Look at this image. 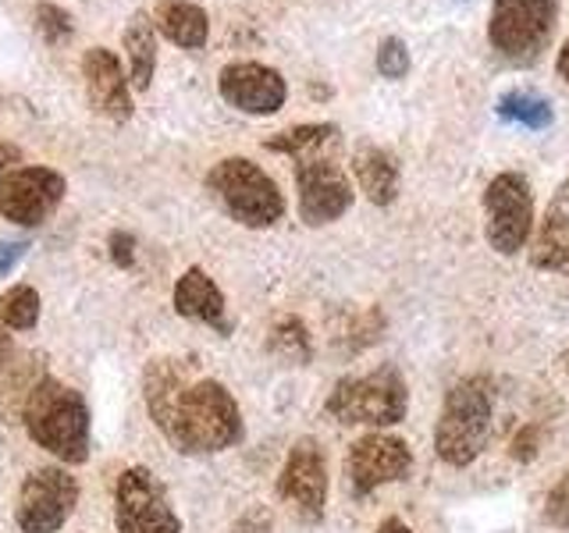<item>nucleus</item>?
<instances>
[{
  "label": "nucleus",
  "instance_id": "nucleus-8",
  "mask_svg": "<svg viewBox=\"0 0 569 533\" xmlns=\"http://www.w3.org/2000/svg\"><path fill=\"white\" fill-rule=\"evenodd\" d=\"M485 213H488V242L495 253L516 257L530 242L533 228V189L527 174L502 171L491 178L485 189Z\"/></svg>",
  "mask_w": 569,
  "mask_h": 533
},
{
  "label": "nucleus",
  "instance_id": "nucleus-5",
  "mask_svg": "<svg viewBox=\"0 0 569 533\" xmlns=\"http://www.w3.org/2000/svg\"><path fill=\"white\" fill-rule=\"evenodd\" d=\"M409 391L396 366H378L363 378H342L328 395V413L338 423L396 426L406 420Z\"/></svg>",
  "mask_w": 569,
  "mask_h": 533
},
{
  "label": "nucleus",
  "instance_id": "nucleus-1",
  "mask_svg": "<svg viewBox=\"0 0 569 533\" xmlns=\"http://www.w3.org/2000/svg\"><path fill=\"white\" fill-rule=\"evenodd\" d=\"M147 409L178 452L210 455L242 441V413L221 381H189L178 360H157L147 370Z\"/></svg>",
  "mask_w": 569,
  "mask_h": 533
},
{
  "label": "nucleus",
  "instance_id": "nucleus-26",
  "mask_svg": "<svg viewBox=\"0 0 569 533\" xmlns=\"http://www.w3.org/2000/svg\"><path fill=\"white\" fill-rule=\"evenodd\" d=\"M378 71L385 79H406L409 71V50L399 36H388V40L378 47Z\"/></svg>",
  "mask_w": 569,
  "mask_h": 533
},
{
  "label": "nucleus",
  "instance_id": "nucleus-3",
  "mask_svg": "<svg viewBox=\"0 0 569 533\" xmlns=\"http://www.w3.org/2000/svg\"><path fill=\"white\" fill-rule=\"evenodd\" d=\"M491 438V391L480 378L459 381L441 402L435 426V452L441 462L462 470L485 452Z\"/></svg>",
  "mask_w": 569,
  "mask_h": 533
},
{
  "label": "nucleus",
  "instance_id": "nucleus-31",
  "mask_svg": "<svg viewBox=\"0 0 569 533\" xmlns=\"http://www.w3.org/2000/svg\"><path fill=\"white\" fill-rule=\"evenodd\" d=\"M18 160V147H11V142H0V174L8 171V164H14Z\"/></svg>",
  "mask_w": 569,
  "mask_h": 533
},
{
  "label": "nucleus",
  "instance_id": "nucleus-27",
  "mask_svg": "<svg viewBox=\"0 0 569 533\" xmlns=\"http://www.w3.org/2000/svg\"><path fill=\"white\" fill-rule=\"evenodd\" d=\"M545 520L559 530H569V470L559 476V484L545 497Z\"/></svg>",
  "mask_w": 569,
  "mask_h": 533
},
{
  "label": "nucleus",
  "instance_id": "nucleus-16",
  "mask_svg": "<svg viewBox=\"0 0 569 533\" xmlns=\"http://www.w3.org/2000/svg\"><path fill=\"white\" fill-rule=\"evenodd\" d=\"M530 263L548 274H569V178L545 207V218L530 239Z\"/></svg>",
  "mask_w": 569,
  "mask_h": 533
},
{
  "label": "nucleus",
  "instance_id": "nucleus-32",
  "mask_svg": "<svg viewBox=\"0 0 569 533\" xmlns=\"http://www.w3.org/2000/svg\"><path fill=\"white\" fill-rule=\"evenodd\" d=\"M378 533H413V530H409L402 520H396V515H388V520L378 526Z\"/></svg>",
  "mask_w": 569,
  "mask_h": 533
},
{
  "label": "nucleus",
  "instance_id": "nucleus-20",
  "mask_svg": "<svg viewBox=\"0 0 569 533\" xmlns=\"http://www.w3.org/2000/svg\"><path fill=\"white\" fill-rule=\"evenodd\" d=\"M124 50H129V79L136 89H150L157 71V26L147 11H136L132 22L124 26L121 36Z\"/></svg>",
  "mask_w": 569,
  "mask_h": 533
},
{
  "label": "nucleus",
  "instance_id": "nucleus-9",
  "mask_svg": "<svg viewBox=\"0 0 569 533\" xmlns=\"http://www.w3.org/2000/svg\"><path fill=\"white\" fill-rule=\"evenodd\" d=\"M114 526L118 533H182V520L174 515L164 484L142 466L118 476Z\"/></svg>",
  "mask_w": 569,
  "mask_h": 533
},
{
  "label": "nucleus",
  "instance_id": "nucleus-10",
  "mask_svg": "<svg viewBox=\"0 0 569 533\" xmlns=\"http://www.w3.org/2000/svg\"><path fill=\"white\" fill-rule=\"evenodd\" d=\"M79 505V480L64 466H43L26 476L14 520L26 533H58Z\"/></svg>",
  "mask_w": 569,
  "mask_h": 533
},
{
  "label": "nucleus",
  "instance_id": "nucleus-17",
  "mask_svg": "<svg viewBox=\"0 0 569 533\" xmlns=\"http://www.w3.org/2000/svg\"><path fill=\"white\" fill-rule=\"evenodd\" d=\"M174 310L189 320H200V324L218 328L221 334L231 331L228 316H224V295H221L218 284H213V278L207 271H200V266H189V271L178 278Z\"/></svg>",
  "mask_w": 569,
  "mask_h": 533
},
{
  "label": "nucleus",
  "instance_id": "nucleus-35",
  "mask_svg": "<svg viewBox=\"0 0 569 533\" xmlns=\"http://www.w3.org/2000/svg\"><path fill=\"white\" fill-rule=\"evenodd\" d=\"M562 366H566V373H569V349L562 352Z\"/></svg>",
  "mask_w": 569,
  "mask_h": 533
},
{
  "label": "nucleus",
  "instance_id": "nucleus-33",
  "mask_svg": "<svg viewBox=\"0 0 569 533\" xmlns=\"http://www.w3.org/2000/svg\"><path fill=\"white\" fill-rule=\"evenodd\" d=\"M556 71H559V76L569 82V40L559 47V61H556Z\"/></svg>",
  "mask_w": 569,
  "mask_h": 533
},
{
  "label": "nucleus",
  "instance_id": "nucleus-29",
  "mask_svg": "<svg viewBox=\"0 0 569 533\" xmlns=\"http://www.w3.org/2000/svg\"><path fill=\"white\" fill-rule=\"evenodd\" d=\"M512 455L520 462H530L533 455H538V426H523L520 438L512 441Z\"/></svg>",
  "mask_w": 569,
  "mask_h": 533
},
{
  "label": "nucleus",
  "instance_id": "nucleus-25",
  "mask_svg": "<svg viewBox=\"0 0 569 533\" xmlns=\"http://www.w3.org/2000/svg\"><path fill=\"white\" fill-rule=\"evenodd\" d=\"M36 29H40V36L47 43H61L68 40L71 32H76V26H71V14L58 4H36Z\"/></svg>",
  "mask_w": 569,
  "mask_h": 533
},
{
  "label": "nucleus",
  "instance_id": "nucleus-4",
  "mask_svg": "<svg viewBox=\"0 0 569 533\" xmlns=\"http://www.w3.org/2000/svg\"><path fill=\"white\" fill-rule=\"evenodd\" d=\"M207 189L218 195L228 218L246 228H271L284 218V195L278 182L246 157L218 160L207 174Z\"/></svg>",
  "mask_w": 569,
  "mask_h": 533
},
{
  "label": "nucleus",
  "instance_id": "nucleus-28",
  "mask_svg": "<svg viewBox=\"0 0 569 533\" xmlns=\"http://www.w3.org/2000/svg\"><path fill=\"white\" fill-rule=\"evenodd\" d=\"M111 260L118 266H132V260H136V239L129 235V231H111Z\"/></svg>",
  "mask_w": 569,
  "mask_h": 533
},
{
  "label": "nucleus",
  "instance_id": "nucleus-18",
  "mask_svg": "<svg viewBox=\"0 0 569 533\" xmlns=\"http://www.w3.org/2000/svg\"><path fill=\"white\" fill-rule=\"evenodd\" d=\"M352 174H356V182H360V189H363V195H367L370 203L388 207L399 195V168H396V160H391L388 150L373 147V142L356 147V153H352Z\"/></svg>",
  "mask_w": 569,
  "mask_h": 533
},
{
  "label": "nucleus",
  "instance_id": "nucleus-2",
  "mask_svg": "<svg viewBox=\"0 0 569 533\" xmlns=\"http://www.w3.org/2000/svg\"><path fill=\"white\" fill-rule=\"evenodd\" d=\"M22 420L29 438L68 466L89 459V405L76 388L43 378L29 391Z\"/></svg>",
  "mask_w": 569,
  "mask_h": 533
},
{
  "label": "nucleus",
  "instance_id": "nucleus-34",
  "mask_svg": "<svg viewBox=\"0 0 569 533\" xmlns=\"http://www.w3.org/2000/svg\"><path fill=\"white\" fill-rule=\"evenodd\" d=\"M8 352V334H4V320H0V360H4Z\"/></svg>",
  "mask_w": 569,
  "mask_h": 533
},
{
  "label": "nucleus",
  "instance_id": "nucleus-6",
  "mask_svg": "<svg viewBox=\"0 0 569 533\" xmlns=\"http://www.w3.org/2000/svg\"><path fill=\"white\" fill-rule=\"evenodd\" d=\"M559 0H491L488 40L509 64H533L551 40Z\"/></svg>",
  "mask_w": 569,
  "mask_h": 533
},
{
  "label": "nucleus",
  "instance_id": "nucleus-15",
  "mask_svg": "<svg viewBox=\"0 0 569 533\" xmlns=\"http://www.w3.org/2000/svg\"><path fill=\"white\" fill-rule=\"evenodd\" d=\"M82 82H86V100L97 114H103L114 124L132 118L129 76H124L121 61L107 47H93L82 53Z\"/></svg>",
  "mask_w": 569,
  "mask_h": 533
},
{
  "label": "nucleus",
  "instance_id": "nucleus-19",
  "mask_svg": "<svg viewBox=\"0 0 569 533\" xmlns=\"http://www.w3.org/2000/svg\"><path fill=\"white\" fill-rule=\"evenodd\" d=\"M153 26L168 36L174 47L200 50L210 36V18L192 0H160L153 11Z\"/></svg>",
  "mask_w": 569,
  "mask_h": 533
},
{
  "label": "nucleus",
  "instance_id": "nucleus-14",
  "mask_svg": "<svg viewBox=\"0 0 569 533\" xmlns=\"http://www.w3.org/2000/svg\"><path fill=\"white\" fill-rule=\"evenodd\" d=\"M221 100L236 107L242 114H278L284 100H289V86H284L281 71L260 61H236L221 68Z\"/></svg>",
  "mask_w": 569,
  "mask_h": 533
},
{
  "label": "nucleus",
  "instance_id": "nucleus-11",
  "mask_svg": "<svg viewBox=\"0 0 569 533\" xmlns=\"http://www.w3.org/2000/svg\"><path fill=\"white\" fill-rule=\"evenodd\" d=\"M278 494L284 505H292V512L307 523L325 520L328 505V466L325 452L313 438H302L292 444L289 459H284L281 476H278Z\"/></svg>",
  "mask_w": 569,
  "mask_h": 533
},
{
  "label": "nucleus",
  "instance_id": "nucleus-21",
  "mask_svg": "<svg viewBox=\"0 0 569 533\" xmlns=\"http://www.w3.org/2000/svg\"><path fill=\"white\" fill-rule=\"evenodd\" d=\"M335 142H338V124H296V129H284V132L267 139V150L299 160L313 150L335 147Z\"/></svg>",
  "mask_w": 569,
  "mask_h": 533
},
{
  "label": "nucleus",
  "instance_id": "nucleus-30",
  "mask_svg": "<svg viewBox=\"0 0 569 533\" xmlns=\"http://www.w3.org/2000/svg\"><path fill=\"white\" fill-rule=\"evenodd\" d=\"M26 253V242H0V274H8L11 266L22 260Z\"/></svg>",
  "mask_w": 569,
  "mask_h": 533
},
{
  "label": "nucleus",
  "instance_id": "nucleus-12",
  "mask_svg": "<svg viewBox=\"0 0 569 533\" xmlns=\"http://www.w3.org/2000/svg\"><path fill=\"white\" fill-rule=\"evenodd\" d=\"M64 192V174L53 168H14L0 178V213L11 224L36 228L58 210Z\"/></svg>",
  "mask_w": 569,
  "mask_h": 533
},
{
  "label": "nucleus",
  "instance_id": "nucleus-22",
  "mask_svg": "<svg viewBox=\"0 0 569 533\" xmlns=\"http://www.w3.org/2000/svg\"><path fill=\"white\" fill-rule=\"evenodd\" d=\"M498 118L523 124V129H548L551 124V103L538 93H523V89H512L502 100H498Z\"/></svg>",
  "mask_w": 569,
  "mask_h": 533
},
{
  "label": "nucleus",
  "instance_id": "nucleus-13",
  "mask_svg": "<svg viewBox=\"0 0 569 533\" xmlns=\"http://www.w3.org/2000/svg\"><path fill=\"white\" fill-rule=\"evenodd\" d=\"M413 466V452L402 438H391L373 431L367 438H360L346 455V476L352 494H370L385 484H396Z\"/></svg>",
  "mask_w": 569,
  "mask_h": 533
},
{
  "label": "nucleus",
  "instance_id": "nucleus-24",
  "mask_svg": "<svg viewBox=\"0 0 569 533\" xmlns=\"http://www.w3.org/2000/svg\"><path fill=\"white\" fill-rule=\"evenodd\" d=\"M0 320H4V328L14 331L36 328V320H40V295H36L32 284H14V289L4 292V299H0Z\"/></svg>",
  "mask_w": 569,
  "mask_h": 533
},
{
  "label": "nucleus",
  "instance_id": "nucleus-23",
  "mask_svg": "<svg viewBox=\"0 0 569 533\" xmlns=\"http://www.w3.org/2000/svg\"><path fill=\"white\" fill-rule=\"evenodd\" d=\"M274 355H281L284 363H310L313 345H310V331L302 324L299 316H281L274 331H271V342H267Z\"/></svg>",
  "mask_w": 569,
  "mask_h": 533
},
{
  "label": "nucleus",
  "instance_id": "nucleus-7",
  "mask_svg": "<svg viewBox=\"0 0 569 533\" xmlns=\"http://www.w3.org/2000/svg\"><path fill=\"white\" fill-rule=\"evenodd\" d=\"M338 147V142H335ZM335 147L313 150L296 160V189H299V218L310 228L331 224L352 207V185L335 160Z\"/></svg>",
  "mask_w": 569,
  "mask_h": 533
}]
</instances>
